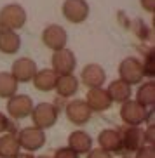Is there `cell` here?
<instances>
[{
    "label": "cell",
    "instance_id": "obj_20",
    "mask_svg": "<svg viewBox=\"0 0 155 158\" xmlns=\"http://www.w3.org/2000/svg\"><path fill=\"white\" fill-rule=\"evenodd\" d=\"M106 92H108L110 99H112V102H126L127 99H131V85H127L126 82H122V80H113V82H110L108 87H106Z\"/></svg>",
    "mask_w": 155,
    "mask_h": 158
},
{
    "label": "cell",
    "instance_id": "obj_1",
    "mask_svg": "<svg viewBox=\"0 0 155 158\" xmlns=\"http://www.w3.org/2000/svg\"><path fill=\"white\" fill-rule=\"evenodd\" d=\"M30 116H32L33 127L45 130V129H51L52 125H56L58 116H59V110L52 102H40V104L33 106Z\"/></svg>",
    "mask_w": 155,
    "mask_h": 158
},
{
    "label": "cell",
    "instance_id": "obj_5",
    "mask_svg": "<svg viewBox=\"0 0 155 158\" xmlns=\"http://www.w3.org/2000/svg\"><path fill=\"white\" fill-rule=\"evenodd\" d=\"M77 68V57L70 49H59V51L52 52L51 59V70L56 73V77L61 75H73Z\"/></svg>",
    "mask_w": 155,
    "mask_h": 158
},
{
    "label": "cell",
    "instance_id": "obj_17",
    "mask_svg": "<svg viewBox=\"0 0 155 158\" xmlns=\"http://www.w3.org/2000/svg\"><path fill=\"white\" fill-rule=\"evenodd\" d=\"M56 73L51 70V68H42V70H37V73L33 75V87L40 90V92H51L54 90V85H56Z\"/></svg>",
    "mask_w": 155,
    "mask_h": 158
},
{
    "label": "cell",
    "instance_id": "obj_2",
    "mask_svg": "<svg viewBox=\"0 0 155 158\" xmlns=\"http://www.w3.org/2000/svg\"><path fill=\"white\" fill-rule=\"evenodd\" d=\"M26 23V10L19 4H7L0 9V28L18 31Z\"/></svg>",
    "mask_w": 155,
    "mask_h": 158
},
{
    "label": "cell",
    "instance_id": "obj_14",
    "mask_svg": "<svg viewBox=\"0 0 155 158\" xmlns=\"http://www.w3.org/2000/svg\"><path fill=\"white\" fill-rule=\"evenodd\" d=\"M85 104L89 106V110L93 113H101L110 110L113 102L110 99L106 89L103 87H96V89H89L87 90V96H85Z\"/></svg>",
    "mask_w": 155,
    "mask_h": 158
},
{
    "label": "cell",
    "instance_id": "obj_13",
    "mask_svg": "<svg viewBox=\"0 0 155 158\" xmlns=\"http://www.w3.org/2000/svg\"><path fill=\"white\" fill-rule=\"evenodd\" d=\"M80 80L87 89L103 87V84L106 82V73H105L103 66H99L98 63H89L80 71Z\"/></svg>",
    "mask_w": 155,
    "mask_h": 158
},
{
    "label": "cell",
    "instance_id": "obj_21",
    "mask_svg": "<svg viewBox=\"0 0 155 158\" xmlns=\"http://www.w3.org/2000/svg\"><path fill=\"white\" fill-rule=\"evenodd\" d=\"M21 153L16 134H2L0 135V158H14Z\"/></svg>",
    "mask_w": 155,
    "mask_h": 158
},
{
    "label": "cell",
    "instance_id": "obj_29",
    "mask_svg": "<svg viewBox=\"0 0 155 158\" xmlns=\"http://www.w3.org/2000/svg\"><path fill=\"white\" fill-rule=\"evenodd\" d=\"M9 127H11V120L4 115V113H0V135L5 134V132L9 130Z\"/></svg>",
    "mask_w": 155,
    "mask_h": 158
},
{
    "label": "cell",
    "instance_id": "obj_25",
    "mask_svg": "<svg viewBox=\"0 0 155 158\" xmlns=\"http://www.w3.org/2000/svg\"><path fill=\"white\" fill-rule=\"evenodd\" d=\"M143 141L145 146H155V127L146 125V129L143 130Z\"/></svg>",
    "mask_w": 155,
    "mask_h": 158
},
{
    "label": "cell",
    "instance_id": "obj_9",
    "mask_svg": "<svg viewBox=\"0 0 155 158\" xmlns=\"http://www.w3.org/2000/svg\"><path fill=\"white\" fill-rule=\"evenodd\" d=\"M33 101L26 94H16L11 99H7V113L12 120H23L26 116H30L33 110Z\"/></svg>",
    "mask_w": 155,
    "mask_h": 158
},
{
    "label": "cell",
    "instance_id": "obj_10",
    "mask_svg": "<svg viewBox=\"0 0 155 158\" xmlns=\"http://www.w3.org/2000/svg\"><path fill=\"white\" fill-rule=\"evenodd\" d=\"M42 42L47 49H51L52 52L59 51V49H65L66 42H68V35H66V30L59 24H49L45 26L42 31Z\"/></svg>",
    "mask_w": 155,
    "mask_h": 158
},
{
    "label": "cell",
    "instance_id": "obj_8",
    "mask_svg": "<svg viewBox=\"0 0 155 158\" xmlns=\"http://www.w3.org/2000/svg\"><path fill=\"white\" fill-rule=\"evenodd\" d=\"M61 10L65 19L71 24H80L89 18V4L85 0H65Z\"/></svg>",
    "mask_w": 155,
    "mask_h": 158
},
{
    "label": "cell",
    "instance_id": "obj_23",
    "mask_svg": "<svg viewBox=\"0 0 155 158\" xmlns=\"http://www.w3.org/2000/svg\"><path fill=\"white\" fill-rule=\"evenodd\" d=\"M18 82L9 71H0V99H11L18 94Z\"/></svg>",
    "mask_w": 155,
    "mask_h": 158
},
{
    "label": "cell",
    "instance_id": "obj_6",
    "mask_svg": "<svg viewBox=\"0 0 155 158\" xmlns=\"http://www.w3.org/2000/svg\"><path fill=\"white\" fill-rule=\"evenodd\" d=\"M118 77L126 82L127 85H136V84H141L143 82V68H141V61L138 57H126V59L120 61V64H118Z\"/></svg>",
    "mask_w": 155,
    "mask_h": 158
},
{
    "label": "cell",
    "instance_id": "obj_32",
    "mask_svg": "<svg viewBox=\"0 0 155 158\" xmlns=\"http://www.w3.org/2000/svg\"><path fill=\"white\" fill-rule=\"evenodd\" d=\"M122 158H129V156H122Z\"/></svg>",
    "mask_w": 155,
    "mask_h": 158
},
{
    "label": "cell",
    "instance_id": "obj_26",
    "mask_svg": "<svg viewBox=\"0 0 155 158\" xmlns=\"http://www.w3.org/2000/svg\"><path fill=\"white\" fill-rule=\"evenodd\" d=\"M52 158H80V155H77L75 151H71L68 146H65V148L56 149V153L52 155Z\"/></svg>",
    "mask_w": 155,
    "mask_h": 158
},
{
    "label": "cell",
    "instance_id": "obj_30",
    "mask_svg": "<svg viewBox=\"0 0 155 158\" xmlns=\"http://www.w3.org/2000/svg\"><path fill=\"white\" fill-rule=\"evenodd\" d=\"M140 4L146 12H150V14L155 12V0H140Z\"/></svg>",
    "mask_w": 155,
    "mask_h": 158
},
{
    "label": "cell",
    "instance_id": "obj_12",
    "mask_svg": "<svg viewBox=\"0 0 155 158\" xmlns=\"http://www.w3.org/2000/svg\"><path fill=\"white\" fill-rule=\"evenodd\" d=\"M120 144H122V153H136L140 148L145 146L143 141V129L141 127H129L120 132Z\"/></svg>",
    "mask_w": 155,
    "mask_h": 158
},
{
    "label": "cell",
    "instance_id": "obj_28",
    "mask_svg": "<svg viewBox=\"0 0 155 158\" xmlns=\"http://www.w3.org/2000/svg\"><path fill=\"white\" fill-rule=\"evenodd\" d=\"M87 158H112V155L106 153V151H103V149H91L89 153H87Z\"/></svg>",
    "mask_w": 155,
    "mask_h": 158
},
{
    "label": "cell",
    "instance_id": "obj_31",
    "mask_svg": "<svg viewBox=\"0 0 155 158\" xmlns=\"http://www.w3.org/2000/svg\"><path fill=\"white\" fill-rule=\"evenodd\" d=\"M14 158H35V156H33L32 153H18Z\"/></svg>",
    "mask_w": 155,
    "mask_h": 158
},
{
    "label": "cell",
    "instance_id": "obj_22",
    "mask_svg": "<svg viewBox=\"0 0 155 158\" xmlns=\"http://www.w3.org/2000/svg\"><path fill=\"white\" fill-rule=\"evenodd\" d=\"M134 101L140 102L141 106H145L146 110H148V108H152L155 104V84L152 82V80L143 82V84L138 87L136 99H134Z\"/></svg>",
    "mask_w": 155,
    "mask_h": 158
},
{
    "label": "cell",
    "instance_id": "obj_19",
    "mask_svg": "<svg viewBox=\"0 0 155 158\" xmlns=\"http://www.w3.org/2000/svg\"><path fill=\"white\" fill-rule=\"evenodd\" d=\"M56 92L59 98H71L79 90V80L75 75H61L56 78Z\"/></svg>",
    "mask_w": 155,
    "mask_h": 158
},
{
    "label": "cell",
    "instance_id": "obj_16",
    "mask_svg": "<svg viewBox=\"0 0 155 158\" xmlns=\"http://www.w3.org/2000/svg\"><path fill=\"white\" fill-rule=\"evenodd\" d=\"M68 148L77 155H87L93 149V137L85 130L77 129L68 135Z\"/></svg>",
    "mask_w": 155,
    "mask_h": 158
},
{
    "label": "cell",
    "instance_id": "obj_15",
    "mask_svg": "<svg viewBox=\"0 0 155 158\" xmlns=\"http://www.w3.org/2000/svg\"><path fill=\"white\" fill-rule=\"evenodd\" d=\"M99 149H103L106 153H122V144H120V132L115 129H105L98 135Z\"/></svg>",
    "mask_w": 155,
    "mask_h": 158
},
{
    "label": "cell",
    "instance_id": "obj_4",
    "mask_svg": "<svg viewBox=\"0 0 155 158\" xmlns=\"http://www.w3.org/2000/svg\"><path fill=\"white\" fill-rule=\"evenodd\" d=\"M19 143V148L24 149L26 153H33V151H38L45 144V132L37 127H24V129L19 130V134L16 135Z\"/></svg>",
    "mask_w": 155,
    "mask_h": 158
},
{
    "label": "cell",
    "instance_id": "obj_11",
    "mask_svg": "<svg viewBox=\"0 0 155 158\" xmlns=\"http://www.w3.org/2000/svg\"><path fill=\"white\" fill-rule=\"evenodd\" d=\"M37 63L30 57H19L12 63L9 73L14 77V80L18 84H26V82H32L33 75L37 73Z\"/></svg>",
    "mask_w": 155,
    "mask_h": 158
},
{
    "label": "cell",
    "instance_id": "obj_18",
    "mask_svg": "<svg viewBox=\"0 0 155 158\" xmlns=\"http://www.w3.org/2000/svg\"><path fill=\"white\" fill-rule=\"evenodd\" d=\"M19 49H21V37L18 35V31L0 28V52L12 56Z\"/></svg>",
    "mask_w": 155,
    "mask_h": 158
},
{
    "label": "cell",
    "instance_id": "obj_24",
    "mask_svg": "<svg viewBox=\"0 0 155 158\" xmlns=\"http://www.w3.org/2000/svg\"><path fill=\"white\" fill-rule=\"evenodd\" d=\"M141 68H143V77L152 78L155 73V61H153V52H148L145 56V61H141Z\"/></svg>",
    "mask_w": 155,
    "mask_h": 158
},
{
    "label": "cell",
    "instance_id": "obj_3",
    "mask_svg": "<svg viewBox=\"0 0 155 158\" xmlns=\"http://www.w3.org/2000/svg\"><path fill=\"white\" fill-rule=\"evenodd\" d=\"M118 113H120V120L129 127L143 125L145 122H148V115H150V111L134 99H127L126 102H122Z\"/></svg>",
    "mask_w": 155,
    "mask_h": 158
},
{
    "label": "cell",
    "instance_id": "obj_27",
    "mask_svg": "<svg viewBox=\"0 0 155 158\" xmlns=\"http://www.w3.org/2000/svg\"><path fill=\"white\" fill-rule=\"evenodd\" d=\"M134 158H155V146H143L134 153Z\"/></svg>",
    "mask_w": 155,
    "mask_h": 158
},
{
    "label": "cell",
    "instance_id": "obj_7",
    "mask_svg": "<svg viewBox=\"0 0 155 158\" xmlns=\"http://www.w3.org/2000/svg\"><path fill=\"white\" fill-rule=\"evenodd\" d=\"M65 115H66V120L70 122V123L80 127V125H85L91 120L93 111L85 104V101H82V99H71L65 106Z\"/></svg>",
    "mask_w": 155,
    "mask_h": 158
}]
</instances>
